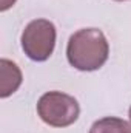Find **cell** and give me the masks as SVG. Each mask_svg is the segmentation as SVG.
<instances>
[{
  "label": "cell",
  "mask_w": 131,
  "mask_h": 133,
  "mask_svg": "<svg viewBox=\"0 0 131 133\" xmlns=\"http://www.w3.org/2000/svg\"><path fill=\"white\" fill-rule=\"evenodd\" d=\"M117 2H123V0H117Z\"/></svg>",
  "instance_id": "cell-8"
},
{
  "label": "cell",
  "mask_w": 131,
  "mask_h": 133,
  "mask_svg": "<svg viewBox=\"0 0 131 133\" xmlns=\"http://www.w3.org/2000/svg\"><path fill=\"white\" fill-rule=\"evenodd\" d=\"M22 48L25 54L35 62L46 61L56 46V26L46 19L30 22L22 33Z\"/></svg>",
  "instance_id": "cell-3"
},
{
  "label": "cell",
  "mask_w": 131,
  "mask_h": 133,
  "mask_svg": "<svg viewBox=\"0 0 131 133\" xmlns=\"http://www.w3.org/2000/svg\"><path fill=\"white\" fill-rule=\"evenodd\" d=\"M40 119L51 127H68L80 115L79 102L62 91H48L37 102Z\"/></svg>",
  "instance_id": "cell-2"
},
{
  "label": "cell",
  "mask_w": 131,
  "mask_h": 133,
  "mask_svg": "<svg viewBox=\"0 0 131 133\" xmlns=\"http://www.w3.org/2000/svg\"><path fill=\"white\" fill-rule=\"evenodd\" d=\"M90 133H131V125L120 118L108 116L96 121L91 125Z\"/></svg>",
  "instance_id": "cell-5"
},
{
  "label": "cell",
  "mask_w": 131,
  "mask_h": 133,
  "mask_svg": "<svg viewBox=\"0 0 131 133\" xmlns=\"http://www.w3.org/2000/svg\"><path fill=\"white\" fill-rule=\"evenodd\" d=\"M130 121H131V107H130Z\"/></svg>",
  "instance_id": "cell-7"
},
{
  "label": "cell",
  "mask_w": 131,
  "mask_h": 133,
  "mask_svg": "<svg viewBox=\"0 0 131 133\" xmlns=\"http://www.w3.org/2000/svg\"><path fill=\"white\" fill-rule=\"evenodd\" d=\"M110 45L105 34L97 28H83L68 40L66 57L71 66L80 71L99 70L108 59Z\"/></svg>",
  "instance_id": "cell-1"
},
{
  "label": "cell",
  "mask_w": 131,
  "mask_h": 133,
  "mask_svg": "<svg viewBox=\"0 0 131 133\" xmlns=\"http://www.w3.org/2000/svg\"><path fill=\"white\" fill-rule=\"evenodd\" d=\"M22 84V71L12 61H0V98H8Z\"/></svg>",
  "instance_id": "cell-4"
},
{
  "label": "cell",
  "mask_w": 131,
  "mask_h": 133,
  "mask_svg": "<svg viewBox=\"0 0 131 133\" xmlns=\"http://www.w3.org/2000/svg\"><path fill=\"white\" fill-rule=\"evenodd\" d=\"M14 3H16V0H0V11H6V9H9Z\"/></svg>",
  "instance_id": "cell-6"
}]
</instances>
